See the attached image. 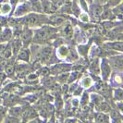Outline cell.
<instances>
[{
	"label": "cell",
	"instance_id": "obj_9",
	"mask_svg": "<svg viewBox=\"0 0 123 123\" xmlns=\"http://www.w3.org/2000/svg\"><path fill=\"white\" fill-rule=\"evenodd\" d=\"M68 50L66 46H61L58 49V54H59V55H61V56H65V55H67V54H68Z\"/></svg>",
	"mask_w": 123,
	"mask_h": 123
},
{
	"label": "cell",
	"instance_id": "obj_6",
	"mask_svg": "<svg viewBox=\"0 0 123 123\" xmlns=\"http://www.w3.org/2000/svg\"><path fill=\"white\" fill-rule=\"evenodd\" d=\"M95 120L97 122H107L108 121V117L106 115H104V114H98L96 116Z\"/></svg>",
	"mask_w": 123,
	"mask_h": 123
},
{
	"label": "cell",
	"instance_id": "obj_8",
	"mask_svg": "<svg viewBox=\"0 0 123 123\" xmlns=\"http://www.w3.org/2000/svg\"><path fill=\"white\" fill-rule=\"evenodd\" d=\"M111 45H112L113 49L118 50V51H122V42H121V41H118V42H116V43H112Z\"/></svg>",
	"mask_w": 123,
	"mask_h": 123
},
{
	"label": "cell",
	"instance_id": "obj_13",
	"mask_svg": "<svg viewBox=\"0 0 123 123\" xmlns=\"http://www.w3.org/2000/svg\"><path fill=\"white\" fill-rule=\"evenodd\" d=\"M10 11V6H8V5H4V6H2V12L4 13H7Z\"/></svg>",
	"mask_w": 123,
	"mask_h": 123
},
{
	"label": "cell",
	"instance_id": "obj_10",
	"mask_svg": "<svg viewBox=\"0 0 123 123\" xmlns=\"http://www.w3.org/2000/svg\"><path fill=\"white\" fill-rule=\"evenodd\" d=\"M63 32L65 33V35H69V34H71V32H72L71 26H70V25H67V26L64 28V30H63Z\"/></svg>",
	"mask_w": 123,
	"mask_h": 123
},
{
	"label": "cell",
	"instance_id": "obj_11",
	"mask_svg": "<svg viewBox=\"0 0 123 123\" xmlns=\"http://www.w3.org/2000/svg\"><path fill=\"white\" fill-rule=\"evenodd\" d=\"M82 84H83V86L89 87L92 84V80H91L90 78H85V79L83 80V81H82Z\"/></svg>",
	"mask_w": 123,
	"mask_h": 123
},
{
	"label": "cell",
	"instance_id": "obj_5",
	"mask_svg": "<svg viewBox=\"0 0 123 123\" xmlns=\"http://www.w3.org/2000/svg\"><path fill=\"white\" fill-rule=\"evenodd\" d=\"M102 70H103V76L105 77V78H106L108 75H109V73H110V68H109V66L106 64V63H103V65H102Z\"/></svg>",
	"mask_w": 123,
	"mask_h": 123
},
{
	"label": "cell",
	"instance_id": "obj_2",
	"mask_svg": "<svg viewBox=\"0 0 123 123\" xmlns=\"http://www.w3.org/2000/svg\"><path fill=\"white\" fill-rule=\"evenodd\" d=\"M92 13L93 16L99 17L102 14V6L99 5H92Z\"/></svg>",
	"mask_w": 123,
	"mask_h": 123
},
{
	"label": "cell",
	"instance_id": "obj_7",
	"mask_svg": "<svg viewBox=\"0 0 123 123\" xmlns=\"http://www.w3.org/2000/svg\"><path fill=\"white\" fill-rule=\"evenodd\" d=\"M27 10H28V6H27V5H22V6H20L18 8L16 15H18H18H22V14H24L25 12H27Z\"/></svg>",
	"mask_w": 123,
	"mask_h": 123
},
{
	"label": "cell",
	"instance_id": "obj_19",
	"mask_svg": "<svg viewBox=\"0 0 123 123\" xmlns=\"http://www.w3.org/2000/svg\"><path fill=\"white\" fill-rule=\"evenodd\" d=\"M96 1H99V2H102L103 0H96Z\"/></svg>",
	"mask_w": 123,
	"mask_h": 123
},
{
	"label": "cell",
	"instance_id": "obj_3",
	"mask_svg": "<svg viewBox=\"0 0 123 123\" xmlns=\"http://www.w3.org/2000/svg\"><path fill=\"white\" fill-rule=\"evenodd\" d=\"M27 22L30 25H36L40 22V18L37 15H31L27 19Z\"/></svg>",
	"mask_w": 123,
	"mask_h": 123
},
{
	"label": "cell",
	"instance_id": "obj_17",
	"mask_svg": "<svg viewBox=\"0 0 123 123\" xmlns=\"http://www.w3.org/2000/svg\"><path fill=\"white\" fill-rule=\"evenodd\" d=\"M80 18H81V20H83V21H87V20H88V16H87L86 14H82Z\"/></svg>",
	"mask_w": 123,
	"mask_h": 123
},
{
	"label": "cell",
	"instance_id": "obj_18",
	"mask_svg": "<svg viewBox=\"0 0 123 123\" xmlns=\"http://www.w3.org/2000/svg\"><path fill=\"white\" fill-rule=\"evenodd\" d=\"M17 1H18V0H11V2H12L13 4H15V3H16Z\"/></svg>",
	"mask_w": 123,
	"mask_h": 123
},
{
	"label": "cell",
	"instance_id": "obj_4",
	"mask_svg": "<svg viewBox=\"0 0 123 123\" xmlns=\"http://www.w3.org/2000/svg\"><path fill=\"white\" fill-rule=\"evenodd\" d=\"M18 58H20L21 60H24V61H28L29 60V52H28V50H21V52L18 55Z\"/></svg>",
	"mask_w": 123,
	"mask_h": 123
},
{
	"label": "cell",
	"instance_id": "obj_14",
	"mask_svg": "<svg viewBox=\"0 0 123 123\" xmlns=\"http://www.w3.org/2000/svg\"><path fill=\"white\" fill-rule=\"evenodd\" d=\"M120 1L121 0H109V4H110V6H117Z\"/></svg>",
	"mask_w": 123,
	"mask_h": 123
},
{
	"label": "cell",
	"instance_id": "obj_15",
	"mask_svg": "<svg viewBox=\"0 0 123 123\" xmlns=\"http://www.w3.org/2000/svg\"><path fill=\"white\" fill-rule=\"evenodd\" d=\"M17 108L18 109H16V107H15V108H13L12 110H11V113H12L13 115H16L17 116V115H18L20 113V108H18V107H17Z\"/></svg>",
	"mask_w": 123,
	"mask_h": 123
},
{
	"label": "cell",
	"instance_id": "obj_12",
	"mask_svg": "<svg viewBox=\"0 0 123 123\" xmlns=\"http://www.w3.org/2000/svg\"><path fill=\"white\" fill-rule=\"evenodd\" d=\"M115 96H116V98L121 100V99H122V91H121L120 89L117 90L116 92H115Z\"/></svg>",
	"mask_w": 123,
	"mask_h": 123
},
{
	"label": "cell",
	"instance_id": "obj_1",
	"mask_svg": "<svg viewBox=\"0 0 123 123\" xmlns=\"http://www.w3.org/2000/svg\"><path fill=\"white\" fill-rule=\"evenodd\" d=\"M54 31L52 28H43L41 30L37 31L36 35H35V40L36 41H42V40H45L51 35V33Z\"/></svg>",
	"mask_w": 123,
	"mask_h": 123
},
{
	"label": "cell",
	"instance_id": "obj_16",
	"mask_svg": "<svg viewBox=\"0 0 123 123\" xmlns=\"http://www.w3.org/2000/svg\"><path fill=\"white\" fill-rule=\"evenodd\" d=\"M6 73L8 74V75H11L13 73V67L12 66H8L7 68H6Z\"/></svg>",
	"mask_w": 123,
	"mask_h": 123
}]
</instances>
